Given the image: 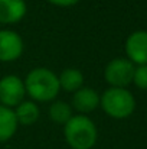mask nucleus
Here are the masks:
<instances>
[{
	"mask_svg": "<svg viewBox=\"0 0 147 149\" xmlns=\"http://www.w3.org/2000/svg\"><path fill=\"white\" fill-rule=\"evenodd\" d=\"M19 123L14 110L0 104V143L9 142L17 132Z\"/></svg>",
	"mask_w": 147,
	"mask_h": 149,
	"instance_id": "9d476101",
	"label": "nucleus"
},
{
	"mask_svg": "<svg viewBox=\"0 0 147 149\" xmlns=\"http://www.w3.org/2000/svg\"><path fill=\"white\" fill-rule=\"evenodd\" d=\"M133 84L140 90H147V65H136Z\"/></svg>",
	"mask_w": 147,
	"mask_h": 149,
	"instance_id": "4468645a",
	"label": "nucleus"
},
{
	"mask_svg": "<svg viewBox=\"0 0 147 149\" xmlns=\"http://www.w3.org/2000/svg\"><path fill=\"white\" fill-rule=\"evenodd\" d=\"M48 116L53 123L63 126L74 116V109L69 103H66L63 100H53V101H50Z\"/></svg>",
	"mask_w": 147,
	"mask_h": 149,
	"instance_id": "ddd939ff",
	"label": "nucleus"
},
{
	"mask_svg": "<svg viewBox=\"0 0 147 149\" xmlns=\"http://www.w3.org/2000/svg\"><path fill=\"white\" fill-rule=\"evenodd\" d=\"M126 55L134 65H147V31H136L126 39Z\"/></svg>",
	"mask_w": 147,
	"mask_h": 149,
	"instance_id": "0eeeda50",
	"label": "nucleus"
},
{
	"mask_svg": "<svg viewBox=\"0 0 147 149\" xmlns=\"http://www.w3.org/2000/svg\"><path fill=\"white\" fill-rule=\"evenodd\" d=\"M13 110H14L19 126L20 125L22 126H32L41 117V109H39L38 103H35L33 100H23Z\"/></svg>",
	"mask_w": 147,
	"mask_h": 149,
	"instance_id": "9b49d317",
	"label": "nucleus"
},
{
	"mask_svg": "<svg viewBox=\"0 0 147 149\" xmlns=\"http://www.w3.org/2000/svg\"><path fill=\"white\" fill-rule=\"evenodd\" d=\"M99 99L101 94L95 88L84 86L75 93H72L71 106L75 111H78V114H88L99 107Z\"/></svg>",
	"mask_w": 147,
	"mask_h": 149,
	"instance_id": "6e6552de",
	"label": "nucleus"
},
{
	"mask_svg": "<svg viewBox=\"0 0 147 149\" xmlns=\"http://www.w3.org/2000/svg\"><path fill=\"white\" fill-rule=\"evenodd\" d=\"M28 13L26 0H0V25L19 23Z\"/></svg>",
	"mask_w": 147,
	"mask_h": 149,
	"instance_id": "1a4fd4ad",
	"label": "nucleus"
},
{
	"mask_svg": "<svg viewBox=\"0 0 147 149\" xmlns=\"http://www.w3.org/2000/svg\"><path fill=\"white\" fill-rule=\"evenodd\" d=\"M26 97L25 81L16 74H7L0 78V104L14 109Z\"/></svg>",
	"mask_w": 147,
	"mask_h": 149,
	"instance_id": "39448f33",
	"label": "nucleus"
},
{
	"mask_svg": "<svg viewBox=\"0 0 147 149\" xmlns=\"http://www.w3.org/2000/svg\"><path fill=\"white\" fill-rule=\"evenodd\" d=\"M46 1L56 7H72V6H77L81 0H46Z\"/></svg>",
	"mask_w": 147,
	"mask_h": 149,
	"instance_id": "2eb2a0df",
	"label": "nucleus"
},
{
	"mask_svg": "<svg viewBox=\"0 0 147 149\" xmlns=\"http://www.w3.org/2000/svg\"><path fill=\"white\" fill-rule=\"evenodd\" d=\"M25 51L22 36L13 29H0V62H14Z\"/></svg>",
	"mask_w": 147,
	"mask_h": 149,
	"instance_id": "423d86ee",
	"label": "nucleus"
},
{
	"mask_svg": "<svg viewBox=\"0 0 147 149\" xmlns=\"http://www.w3.org/2000/svg\"><path fill=\"white\" fill-rule=\"evenodd\" d=\"M99 107L104 113L115 120H123L130 117L136 110V99L127 88L110 87L99 99Z\"/></svg>",
	"mask_w": 147,
	"mask_h": 149,
	"instance_id": "7ed1b4c3",
	"label": "nucleus"
},
{
	"mask_svg": "<svg viewBox=\"0 0 147 149\" xmlns=\"http://www.w3.org/2000/svg\"><path fill=\"white\" fill-rule=\"evenodd\" d=\"M23 81L26 96H29V99L35 103H50L56 100L61 91L56 72L46 67L32 68L26 74Z\"/></svg>",
	"mask_w": 147,
	"mask_h": 149,
	"instance_id": "f257e3e1",
	"label": "nucleus"
},
{
	"mask_svg": "<svg viewBox=\"0 0 147 149\" xmlns=\"http://www.w3.org/2000/svg\"><path fill=\"white\" fill-rule=\"evenodd\" d=\"M134 70H136V65L128 58L117 56L105 65L104 78L110 87L127 88L133 83Z\"/></svg>",
	"mask_w": 147,
	"mask_h": 149,
	"instance_id": "20e7f679",
	"label": "nucleus"
},
{
	"mask_svg": "<svg viewBox=\"0 0 147 149\" xmlns=\"http://www.w3.org/2000/svg\"><path fill=\"white\" fill-rule=\"evenodd\" d=\"M63 139L71 149H92L98 141L97 125L87 114H74L63 125Z\"/></svg>",
	"mask_w": 147,
	"mask_h": 149,
	"instance_id": "f03ea898",
	"label": "nucleus"
},
{
	"mask_svg": "<svg viewBox=\"0 0 147 149\" xmlns=\"http://www.w3.org/2000/svg\"><path fill=\"white\" fill-rule=\"evenodd\" d=\"M58 80H59L61 90L68 91V93H75L77 90L84 87V81H85L82 71H79L78 68H74V67L62 70L61 74L58 75Z\"/></svg>",
	"mask_w": 147,
	"mask_h": 149,
	"instance_id": "f8f14e48",
	"label": "nucleus"
}]
</instances>
